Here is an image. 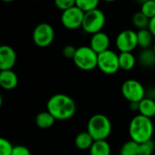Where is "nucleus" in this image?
<instances>
[{
  "label": "nucleus",
  "instance_id": "bb28decb",
  "mask_svg": "<svg viewBox=\"0 0 155 155\" xmlns=\"http://www.w3.org/2000/svg\"><path fill=\"white\" fill-rule=\"evenodd\" d=\"M56 7L60 10L66 11L70 8H72L73 6L75 5V1L74 0H55L54 2Z\"/></svg>",
  "mask_w": 155,
  "mask_h": 155
},
{
  "label": "nucleus",
  "instance_id": "2eb2a0df",
  "mask_svg": "<svg viewBox=\"0 0 155 155\" xmlns=\"http://www.w3.org/2000/svg\"><path fill=\"white\" fill-rule=\"evenodd\" d=\"M94 143V140L88 134L87 131L78 134L74 140L75 146L80 150H90Z\"/></svg>",
  "mask_w": 155,
  "mask_h": 155
},
{
  "label": "nucleus",
  "instance_id": "412c9836",
  "mask_svg": "<svg viewBox=\"0 0 155 155\" xmlns=\"http://www.w3.org/2000/svg\"><path fill=\"white\" fill-rule=\"evenodd\" d=\"M75 5L85 14L97 9L99 5V1L98 0H76Z\"/></svg>",
  "mask_w": 155,
  "mask_h": 155
},
{
  "label": "nucleus",
  "instance_id": "20e7f679",
  "mask_svg": "<svg viewBox=\"0 0 155 155\" xmlns=\"http://www.w3.org/2000/svg\"><path fill=\"white\" fill-rule=\"evenodd\" d=\"M76 67L84 71H91L97 67L98 54L90 46H80L73 59Z\"/></svg>",
  "mask_w": 155,
  "mask_h": 155
},
{
  "label": "nucleus",
  "instance_id": "f03ea898",
  "mask_svg": "<svg viewBox=\"0 0 155 155\" xmlns=\"http://www.w3.org/2000/svg\"><path fill=\"white\" fill-rule=\"evenodd\" d=\"M154 126L152 119L138 114L134 116L129 124V135L131 140L138 144L152 141Z\"/></svg>",
  "mask_w": 155,
  "mask_h": 155
},
{
  "label": "nucleus",
  "instance_id": "0eeeda50",
  "mask_svg": "<svg viewBox=\"0 0 155 155\" xmlns=\"http://www.w3.org/2000/svg\"><path fill=\"white\" fill-rule=\"evenodd\" d=\"M97 67L105 74H114L119 69V54L113 50H107L98 54Z\"/></svg>",
  "mask_w": 155,
  "mask_h": 155
},
{
  "label": "nucleus",
  "instance_id": "6ab92c4d",
  "mask_svg": "<svg viewBox=\"0 0 155 155\" xmlns=\"http://www.w3.org/2000/svg\"><path fill=\"white\" fill-rule=\"evenodd\" d=\"M136 64L135 56L133 53H120L119 54V65L120 69L124 71L132 70Z\"/></svg>",
  "mask_w": 155,
  "mask_h": 155
},
{
  "label": "nucleus",
  "instance_id": "1a4fd4ad",
  "mask_svg": "<svg viewBox=\"0 0 155 155\" xmlns=\"http://www.w3.org/2000/svg\"><path fill=\"white\" fill-rule=\"evenodd\" d=\"M115 45L120 53H132L138 46L137 32L134 30H124L118 34Z\"/></svg>",
  "mask_w": 155,
  "mask_h": 155
},
{
  "label": "nucleus",
  "instance_id": "473e14b6",
  "mask_svg": "<svg viewBox=\"0 0 155 155\" xmlns=\"http://www.w3.org/2000/svg\"><path fill=\"white\" fill-rule=\"evenodd\" d=\"M153 99L155 100V88H154V90H153Z\"/></svg>",
  "mask_w": 155,
  "mask_h": 155
},
{
  "label": "nucleus",
  "instance_id": "c756f323",
  "mask_svg": "<svg viewBox=\"0 0 155 155\" xmlns=\"http://www.w3.org/2000/svg\"><path fill=\"white\" fill-rule=\"evenodd\" d=\"M148 29H149L150 32L153 34V37H155V16L154 17H153L152 19H150V23H149Z\"/></svg>",
  "mask_w": 155,
  "mask_h": 155
},
{
  "label": "nucleus",
  "instance_id": "9d476101",
  "mask_svg": "<svg viewBox=\"0 0 155 155\" xmlns=\"http://www.w3.org/2000/svg\"><path fill=\"white\" fill-rule=\"evenodd\" d=\"M84 17V13L76 5H74L72 8L62 13L61 23L66 29L75 30L79 27H82Z\"/></svg>",
  "mask_w": 155,
  "mask_h": 155
},
{
  "label": "nucleus",
  "instance_id": "4468645a",
  "mask_svg": "<svg viewBox=\"0 0 155 155\" xmlns=\"http://www.w3.org/2000/svg\"><path fill=\"white\" fill-rule=\"evenodd\" d=\"M139 113L141 115L147 118H153L155 116V100L145 97L139 103Z\"/></svg>",
  "mask_w": 155,
  "mask_h": 155
},
{
  "label": "nucleus",
  "instance_id": "f8f14e48",
  "mask_svg": "<svg viewBox=\"0 0 155 155\" xmlns=\"http://www.w3.org/2000/svg\"><path fill=\"white\" fill-rule=\"evenodd\" d=\"M109 46H110V38L106 33L102 31L92 35L90 39V47L97 54L109 50Z\"/></svg>",
  "mask_w": 155,
  "mask_h": 155
},
{
  "label": "nucleus",
  "instance_id": "f257e3e1",
  "mask_svg": "<svg viewBox=\"0 0 155 155\" xmlns=\"http://www.w3.org/2000/svg\"><path fill=\"white\" fill-rule=\"evenodd\" d=\"M47 112H49L55 120L64 121L71 119L75 112L76 105L73 98L64 94H56L50 97L46 104Z\"/></svg>",
  "mask_w": 155,
  "mask_h": 155
},
{
  "label": "nucleus",
  "instance_id": "b1692460",
  "mask_svg": "<svg viewBox=\"0 0 155 155\" xmlns=\"http://www.w3.org/2000/svg\"><path fill=\"white\" fill-rule=\"evenodd\" d=\"M141 12L149 19L155 16V0H147L143 2Z\"/></svg>",
  "mask_w": 155,
  "mask_h": 155
},
{
  "label": "nucleus",
  "instance_id": "393cba45",
  "mask_svg": "<svg viewBox=\"0 0 155 155\" xmlns=\"http://www.w3.org/2000/svg\"><path fill=\"white\" fill-rule=\"evenodd\" d=\"M154 143L152 141L141 143L138 148V155H152L154 151Z\"/></svg>",
  "mask_w": 155,
  "mask_h": 155
},
{
  "label": "nucleus",
  "instance_id": "c85d7f7f",
  "mask_svg": "<svg viewBox=\"0 0 155 155\" xmlns=\"http://www.w3.org/2000/svg\"><path fill=\"white\" fill-rule=\"evenodd\" d=\"M12 155H31V153L27 147L24 145H16L14 146Z\"/></svg>",
  "mask_w": 155,
  "mask_h": 155
},
{
  "label": "nucleus",
  "instance_id": "2f4dec72",
  "mask_svg": "<svg viewBox=\"0 0 155 155\" xmlns=\"http://www.w3.org/2000/svg\"><path fill=\"white\" fill-rule=\"evenodd\" d=\"M153 50L154 51V53H155V42H154V44H153Z\"/></svg>",
  "mask_w": 155,
  "mask_h": 155
},
{
  "label": "nucleus",
  "instance_id": "39448f33",
  "mask_svg": "<svg viewBox=\"0 0 155 155\" xmlns=\"http://www.w3.org/2000/svg\"><path fill=\"white\" fill-rule=\"evenodd\" d=\"M104 25H105L104 13L99 8H97L95 10L84 14L82 28L85 33L93 35L99 32H102V29L104 28Z\"/></svg>",
  "mask_w": 155,
  "mask_h": 155
},
{
  "label": "nucleus",
  "instance_id": "cd10ccee",
  "mask_svg": "<svg viewBox=\"0 0 155 155\" xmlns=\"http://www.w3.org/2000/svg\"><path fill=\"white\" fill-rule=\"evenodd\" d=\"M76 49L74 46L71 45H65L64 48H63V54L64 57L68 58V59H74V54L76 53Z\"/></svg>",
  "mask_w": 155,
  "mask_h": 155
},
{
  "label": "nucleus",
  "instance_id": "7ed1b4c3",
  "mask_svg": "<svg viewBox=\"0 0 155 155\" xmlns=\"http://www.w3.org/2000/svg\"><path fill=\"white\" fill-rule=\"evenodd\" d=\"M87 132L94 141L106 140L112 133L110 119L102 114L93 115L88 121Z\"/></svg>",
  "mask_w": 155,
  "mask_h": 155
},
{
  "label": "nucleus",
  "instance_id": "7c9ffc66",
  "mask_svg": "<svg viewBox=\"0 0 155 155\" xmlns=\"http://www.w3.org/2000/svg\"><path fill=\"white\" fill-rule=\"evenodd\" d=\"M130 108L133 111H138L139 110V103H130Z\"/></svg>",
  "mask_w": 155,
  "mask_h": 155
},
{
  "label": "nucleus",
  "instance_id": "4be33fe9",
  "mask_svg": "<svg viewBox=\"0 0 155 155\" xmlns=\"http://www.w3.org/2000/svg\"><path fill=\"white\" fill-rule=\"evenodd\" d=\"M133 23L134 25V26L136 28H138L139 30L142 29H147L149 26V23H150V19L147 18L141 11L136 12L134 16H133Z\"/></svg>",
  "mask_w": 155,
  "mask_h": 155
},
{
  "label": "nucleus",
  "instance_id": "9b49d317",
  "mask_svg": "<svg viewBox=\"0 0 155 155\" xmlns=\"http://www.w3.org/2000/svg\"><path fill=\"white\" fill-rule=\"evenodd\" d=\"M16 63L15 51L9 45L0 46V70H12Z\"/></svg>",
  "mask_w": 155,
  "mask_h": 155
},
{
  "label": "nucleus",
  "instance_id": "ddd939ff",
  "mask_svg": "<svg viewBox=\"0 0 155 155\" xmlns=\"http://www.w3.org/2000/svg\"><path fill=\"white\" fill-rule=\"evenodd\" d=\"M18 77L13 70L0 72V85L5 90H13L17 86Z\"/></svg>",
  "mask_w": 155,
  "mask_h": 155
},
{
  "label": "nucleus",
  "instance_id": "aec40b11",
  "mask_svg": "<svg viewBox=\"0 0 155 155\" xmlns=\"http://www.w3.org/2000/svg\"><path fill=\"white\" fill-rule=\"evenodd\" d=\"M137 38H138V46H140L143 49H149L153 44V35L147 28V29L139 30L137 32Z\"/></svg>",
  "mask_w": 155,
  "mask_h": 155
},
{
  "label": "nucleus",
  "instance_id": "a211bd4d",
  "mask_svg": "<svg viewBox=\"0 0 155 155\" xmlns=\"http://www.w3.org/2000/svg\"><path fill=\"white\" fill-rule=\"evenodd\" d=\"M89 151L90 155H111V146L106 140L94 141Z\"/></svg>",
  "mask_w": 155,
  "mask_h": 155
},
{
  "label": "nucleus",
  "instance_id": "6e6552de",
  "mask_svg": "<svg viewBox=\"0 0 155 155\" xmlns=\"http://www.w3.org/2000/svg\"><path fill=\"white\" fill-rule=\"evenodd\" d=\"M54 27L48 23H41L37 25L33 31V41L39 47L49 46L54 39Z\"/></svg>",
  "mask_w": 155,
  "mask_h": 155
},
{
  "label": "nucleus",
  "instance_id": "a878e982",
  "mask_svg": "<svg viewBox=\"0 0 155 155\" xmlns=\"http://www.w3.org/2000/svg\"><path fill=\"white\" fill-rule=\"evenodd\" d=\"M13 150L14 146L8 140L0 138V155H12Z\"/></svg>",
  "mask_w": 155,
  "mask_h": 155
},
{
  "label": "nucleus",
  "instance_id": "5701e85b",
  "mask_svg": "<svg viewBox=\"0 0 155 155\" xmlns=\"http://www.w3.org/2000/svg\"><path fill=\"white\" fill-rule=\"evenodd\" d=\"M139 144L132 140L124 143L120 150V155H138Z\"/></svg>",
  "mask_w": 155,
  "mask_h": 155
},
{
  "label": "nucleus",
  "instance_id": "dca6fc26",
  "mask_svg": "<svg viewBox=\"0 0 155 155\" xmlns=\"http://www.w3.org/2000/svg\"><path fill=\"white\" fill-rule=\"evenodd\" d=\"M139 63L145 68H153L155 66V53L153 49H143L138 57Z\"/></svg>",
  "mask_w": 155,
  "mask_h": 155
},
{
  "label": "nucleus",
  "instance_id": "423d86ee",
  "mask_svg": "<svg viewBox=\"0 0 155 155\" xmlns=\"http://www.w3.org/2000/svg\"><path fill=\"white\" fill-rule=\"evenodd\" d=\"M122 94L129 103H140L145 98L144 86L135 79H128L122 84Z\"/></svg>",
  "mask_w": 155,
  "mask_h": 155
},
{
  "label": "nucleus",
  "instance_id": "f3484780",
  "mask_svg": "<svg viewBox=\"0 0 155 155\" xmlns=\"http://www.w3.org/2000/svg\"><path fill=\"white\" fill-rule=\"evenodd\" d=\"M55 122L54 117L47 111L39 113L35 117V124L41 129H48L54 125Z\"/></svg>",
  "mask_w": 155,
  "mask_h": 155
}]
</instances>
